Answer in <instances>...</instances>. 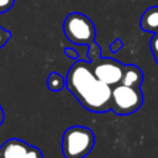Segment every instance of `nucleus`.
<instances>
[{"label": "nucleus", "mask_w": 158, "mask_h": 158, "mask_svg": "<svg viewBox=\"0 0 158 158\" xmlns=\"http://www.w3.org/2000/svg\"><path fill=\"white\" fill-rule=\"evenodd\" d=\"M65 88L89 111L106 112L111 110L112 86L95 77L90 62L75 60L72 64L65 77Z\"/></svg>", "instance_id": "nucleus-1"}, {"label": "nucleus", "mask_w": 158, "mask_h": 158, "mask_svg": "<svg viewBox=\"0 0 158 158\" xmlns=\"http://www.w3.org/2000/svg\"><path fill=\"white\" fill-rule=\"evenodd\" d=\"M95 143L94 132L84 126H72L67 128L62 137V152L65 158L86 157Z\"/></svg>", "instance_id": "nucleus-2"}, {"label": "nucleus", "mask_w": 158, "mask_h": 158, "mask_svg": "<svg viewBox=\"0 0 158 158\" xmlns=\"http://www.w3.org/2000/svg\"><path fill=\"white\" fill-rule=\"evenodd\" d=\"M63 32L73 44H91L95 40L93 21L81 12H70L63 21Z\"/></svg>", "instance_id": "nucleus-3"}, {"label": "nucleus", "mask_w": 158, "mask_h": 158, "mask_svg": "<svg viewBox=\"0 0 158 158\" xmlns=\"http://www.w3.org/2000/svg\"><path fill=\"white\" fill-rule=\"evenodd\" d=\"M143 104V94L139 86H130L122 83L112 86L111 110L120 116L136 112Z\"/></svg>", "instance_id": "nucleus-4"}, {"label": "nucleus", "mask_w": 158, "mask_h": 158, "mask_svg": "<svg viewBox=\"0 0 158 158\" xmlns=\"http://www.w3.org/2000/svg\"><path fill=\"white\" fill-rule=\"evenodd\" d=\"M90 65L95 77L102 83L110 86H115L121 83L125 69V64H122L121 62L112 58L99 57L91 60Z\"/></svg>", "instance_id": "nucleus-5"}, {"label": "nucleus", "mask_w": 158, "mask_h": 158, "mask_svg": "<svg viewBox=\"0 0 158 158\" xmlns=\"http://www.w3.org/2000/svg\"><path fill=\"white\" fill-rule=\"evenodd\" d=\"M31 144L19 138H10L0 146V158H25Z\"/></svg>", "instance_id": "nucleus-6"}, {"label": "nucleus", "mask_w": 158, "mask_h": 158, "mask_svg": "<svg viewBox=\"0 0 158 158\" xmlns=\"http://www.w3.org/2000/svg\"><path fill=\"white\" fill-rule=\"evenodd\" d=\"M139 26L146 32H158V6L149 7L142 14Z\"/></svg>", "instance_id": "nucleus-7"}, {"label": "nucleus", "mask_w": 158, "mask_h": 158, "mask_svg": "<svg viewBox=\"0 0 158 158\" xmlns=\"http://www.w3.org/2000/svg\"><path fill=\"white\" fill-rule=\"evenodd\" d=\"M142 81H143L142 70L135 64H126L121 83L130 86H141Z\"/></svg>", "instance_id": "nucleus-8"}, {"label": "nucleus", "mask_w": 158, "mask_h": 158, "mask_svg": "<svg viewBox=\"0 0 158 158\" xmlns=\"http://www.w3.org/2000/svg\"><path fill=\"white\" fill-rule=\"evenodd\" d=\"M46 85L51 91L58 93L60 90H63V88L65 86V79L57 72H51L47 77L46 80Z\"/></svg>", "instance_id": "nucleus-9"}, {"label": "nucleus", "mask_w": 158, "mask_h": 158, "mask_svg": "<svg viewBox=\"0 0 158 158\" xmlns=\"http://www.w3.org/2000/svg\"><path fill=\"white\" fill-rule=\"evenodd\" d=\"M149 48H151V52H152V54H153V57L158 64V32H156L152 36V38L149 41Z\"/></svg>", "instance_id": "nucleus-10"}, {"label": "nucleus", "mask_w": 158, "mask_h": 158, "mask_svg": "<svg viewBox=\"0 0 158 158\" xmlns=\"http://www.w3.org/2000/svg\"><path fill=\"white\" fill-rule=\"evenodd\" d=\"M64 54L70 58V59H74V60H79L80 59V56H79V51L78 48L75 47V44H72L69 47H64Z\"/></svg>", "instance_id": "nucleus-11"}, {"label": "nucleus", "mask_w": 158, "mask_h": 158, "mask_svg": "<svg viewBox=\"0 0 158 158\" xmlns=\"http://www.w3.org/2000/svg\"><path fill=\"white\" fill-rule=\"evenodd\" d=\"M100 53H101L100 47H99L95 42H93L91 44H89V52H88V56H89L90 62L94 60V59H96V58H99V57H101Z\"/></svg>", "instance_id": "nucleus-12"}, {"label": "nucleus", "mask_w": 158, "mask_h": 158, "mask_svg": "<svg viewBox=\"0 0 158 158\" xmlns=\"http://www.w3.org/2000/svg\"><path fill=\"white\" fill-rule=\"evenodd\" d=\"M11 38V32L0 26V48H2Z\"/></svg>", "instance_id": "nucleus-13"}, {"label": "nucleus", "mask_w": 158, "mask_h": 158, "mask_svg": "<svg viewBox=\"0 0 158 158\" xmlns=\"http://www.w3.org/2000/svg\"><path fill=\"white\" fill-rule=\"evenodd\" d=\"M25 158H43V154H42V151L40 148L31 146Z\"/></svg>", "instance_id": "nucleus-14"}, {"label": "nucleus", "mask_w": 158, "mask_h": 158, "mask_svg": "<svg viewBox=\"0 0 158 158\" xmlns=\"http://www.w3.org/2000/svg\"><path fill=\"white\" fill-rule=\"evenodd\" d=\"M15 0H0V14L6 12L14 6Z\"/></svg>", "instance_id": "nucleus-15"}, {"label": "nucleus", "mask_w": 158, "mask_h": 158, "mask_svg": "<svg viewBox=\"0 0 158 158\" xmlns=\"http://www.w3.org/2000/svg\"><path fill=\"white\" fill-rule=\"evenodd\" d=\"M122 46H123L122 41H121L120 38H116V40L110 44V51H111L112 53H116L118 49H121V48H122Z\"/></svg>", "instance_id": "nucleus-16"}, {"label": "nucleus", "mask_w": 158, "mask_h": 158, "mask_svg": "<svg viewBox=\"0 0 158 158\" xmlns=\"http://www.w3.org/2000/svg\"><path fill=\"white\" fill-rule=\"evenodd\" d=\"M4 117H5V115H4V110H2V107L0 106V126H1L2 122H4Z\"/></svg>", "instance_id": "nucleus-17"}]
</instances>
